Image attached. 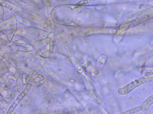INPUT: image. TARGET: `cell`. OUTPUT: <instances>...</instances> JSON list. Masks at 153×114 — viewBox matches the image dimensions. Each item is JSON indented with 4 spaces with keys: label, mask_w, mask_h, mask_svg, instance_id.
Segmentation results:
<instances>
[{
    "label": "cell",
    "mask_w": 153,
    "mask_h": 114,
    "mask_svg": "<svg viewBox=\"0 0 153 114\" xmlns=\"http://www.w3.org/2000/svg\"><path fill=\"white\" fill-rule=\"evenodd\" d=\"M152 78H150L149 77L139 78L123 87L119 88L118 89L117 92L119 94L121 95H126L142 84L152 80Z\"/></svg>",
    "instance_id": "1"
},
{
    "label": "cell",
    "mask_w": 153,
    "mask_h": 114,
    "mask_svg": "<svg viewBox=\"0 0 153 114\" xmlns=\"http://www.w3.org/2000/svg\"><path fill=\"white\" fill-rule=\"evenodd\" d=\"M31 87V85H28L26 86L23 91L18 96L17 98L11 106L7 113H10L13 111L20 101L28 93Z\"/></svg>",
    "instance_id": "2"
},
{
    "label": "cell",
    "mask_w": 153,
    "mask_h": 114,
    "mask_svg": "<svg viewBox=\"0 0 153 114\" xmlns=\"http://www.w3.org/2000/svg\"><path fill=\"white\" fill-rule=\"evenodd\" d=\"M141 109V107H136L133 109H130L122 112L120 113V114H127V113H131L132 112H135L136 111L140 110Z\"/></svg>",
    "instance_id": "3"
}]
</instances>
